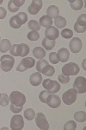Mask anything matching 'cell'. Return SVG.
<instances>
[{"instance_id": "obj_1", "label": "cell", "mask_w": 86, "mask_h": 130, "mask_svg": "<svg viewBox=\"0 0 86 130\" xmlns=\"http://www.w3.org/2000/svg\"><path fill=\"white\" fill-rule=\"evenodd\" d=\"M10 52L11 56L24 57L29 53V47L28 44H25V43L13 44L10 49Z\"/></svg>"}, {"instance_id": "obj_2", "label": "cell", "mask_w": 86, "mask_h": 130, "mask_svg": "<svg viewBox=\"0 0 86 130\" xmlns=\"http://www.w3.org/2000/svg\"><path fill=\"white\" fill-rule=\"evenodd\" d=\"M10 102L13 106L22 108L26 102V96L19 91H13L10 95Z\"/></svg>"}, {"instance_id": "obj_3", "label": "cell", "mask_w": 86, "mask_h": 130, "mask_svg": "<svg viewBox=\"0 0 86 130\" xmlns=\"http://www.w3.org/2000/svg\"><path fill=\"white\" fill-rule=\"evenodd\" d=\"M0 62H1V70L5 72H9L12 70L15 63V59L12 57V56L10 55H4L0 58Z\"/></svg>"}, {"instance_id": "obj_4", "label": "cell", "mask_w": 86, "mask_h": 130, "mask_svg": "<svg viewBox=\"0 0 86 130\" xmlns=\"http://www.w3.org/2000/svg\"><path fill=\"white\" fill-rule=\"evenodd\" d=\"M80 69L78 65L74 62H69L62 67V75L66 76H70V75H76L79 73Z\"/></svg>"}, {"instance_id": "obj_5", "label": "cell", "mask_w": 86, "mask_h": 130, "mask_svg": "<svg viewBox=\"0 0 86 130\" xmlns=\"http://www.w3.org/2000/svg\"><path fill=\"white\" fill-rule=\"evenodd\" d=\"M77 96V93L76 90L74 89H71L66 90V91L63 94L62 101L66 105H72V104H73L76 102Z\"/></svg>"}, {"instance_id": "obj_6", "label": "cell", "mask_w": 86, "mask_h": 130, "mask_svg": "<svg viewBox=\"0 0 86 130\" xmlns=\"http://www.w3.org/2000/svg\"><path fill=\"white\" fill-rule=\"evenodd\" d=\"M43 87L49 92L50 94H55L60 89V85L58 82L52 81L50 79H46L42 83Z\"/></svg>"}, {"instance_id": "obj_7", "label": "cell", "mask_w": 86, "mask_h": 130, "mask_svg": "<svg viewBox=\"0 0 86 130\" xmlns=\"http://www.w3.org/2000/svg\"><path fill=\"white\" fill-rule=\"evenodd\" d=\"M24 127L23 117L21 115H15L10 120V128L12 130H22Z\"/></svg>"}, {"instance_id": "obj_8", "label": "cell", "mask_w": 86, "mask_h": 130, "mask_svg": "<svg viewBox=\"0 0 86 130\" xmlns=\"http://www.w3.org/2000/svg\"><path fill=\"white\" fill-rule=\"evenodd\" d=\"M73 89L77 93L84 94L86 92V79L83 76H78L76 78L73 83Z\"/></svg>"}, {"instance_id": "obj_9", "label": "cell", "mask_w": 86, "mask_h": 130, "mask_svg": "<svg viewBox=\"0 0 86 130\" xmlns=\"http://www.w3.org/2000/svg\"><path fill=\"white\" fill-rule=\"evenodd\" d=\"M35 66V59L32 57H27L23 58L20 62L19 65L16 68V70L20 71V72H23V71L27 70L28 69H30Z\"/></svg>"}, {"instance_id": "obj_10", "label": "cell", "mask_w": 86, "mask_h": 130, "mask_svg": "<svg viewBox=\"0 0 86 130\" xmlns=\"http://www.w3.org/2000/svg\"><path fill=\"white\" fill-rule=\"evenodd\" d=\"M35 123L37 127L41 130H48L49 129V124L47 121L45 115L42 113H38L35 116Z\"/></svg>"}, {"instance_id": "obj_11", "label": "cell", "mask_w": 86, "mask_h": 130, "mask_svg": "<svg viewBox=\"0 0 86 130\" xmlns=\"http://www.w3.org/2000/svg\"><path fill=\"white\" fill-rule=\"evenodd\" d=\"M74 30L77 33H83L86 31V15L82 14L78 17L76 24L74 25Z\"/></svg>"}, {"instance_id": "obj_12", "label": "cell", "mask_w": 86, "mask_h": 130, "mask_svg": "<svg viewBox=\"0 0 86 130\" xmlns=\"http://www.w3.org/2000/svg\"><path fill=\"white\" fill-rule=\"evenodd\" d=\"M46 103H47L48 107H50V108H57L60 106V104H61V100H60V98L59 97L58 95H53V94H50V95H48Z\"/></svg>"}, {"instance_id": "obj_13", "label": "cell", "mask_w": 86, "mask_h": 130, "mask_svg": "<svg viewBox=\"0 0 86 130\" xmlns=\"http://www.w3.org/2000/svg\"><path fill=\"white\" fill-rule=\"evenodd\" d=\"M42 7L41 0H33L28 7V12L31 15H36Z\"/></svg>"}, {"instance_id": "obj_14", "label": "cell", "mask_w": 86, "mask_h": 130, "mask_svg": "<svg viewBox=\"0 0 86 130\" xmlns=\"http://www.w3.org/2000/svg\"><path fill=\"white\" fill-rule=\"evenodd\" d=\"M70 46L71 51H72L73 53H78L82 49V41L78 37H74L72 39V41L69 43Z\"/></svg>"}, {"instance_id": "obj_15", "label": "cell", "mask_w": 86, "mask_h": 130, "mask_svg": "<svg viewBox=\"0 0 86 130\" xmlns=\"http://www.w3.org/2000/svg\"><path fill=\"white\" fill-rule=\"evenodd\" d=\"M24 3V0H10L8 4V10L10 12H16Z\"/></svg>"}, {"instance_id": "obj_16", "label": "cell", "mask_w": 86, "mask_h": 130, "mask_svg": "<svg viewBox=\"0 0 86 130\" xmlns=\"http://www.w3.org/2000/svg\"><path fill=\"white\" fill-rule=\"evenodd\" d=\"M45 35H46V37L48 39L56 40V39L59 37L60 32H59L57 28H55V27H53V26H51L45 30Z\"/></svg>"}, {"instance_id": "obj_17", "label": "cell", "mask_w": 86, "mask_h": 130, "mask_svg": "<svg viewBox=\"0 0 86 130\" xmlns=\"http://www.w3.org/2000/svg\"><path fill=\"white\" fill-rule=\"evenodd\" d=\"M42 81V77L40 72H35L33 73L29 77V83H31L33 86H38L41 83Z\"/></svg>"}, {"instance_id": "obj_18", "label": "cell", "mask_w": 86, "mask_h": 130, "mask_svg": "<svg viewBox=\"0 0 86 130\" xmlns=\"http://www.w3.org/2000/svg\"><path fill=\"white\" fill-rule=\"evenodd\" d=\"M58 58L60 62H66L68 61L69 57H70V53H69V50L65 49V48H62L58 51Z\"/></svg>"}, {"instance_id": "obj_19", "label": "cell", "mask_w": 86, "mask_h": 130, "mask_svg": "<svg viewBox=\"0 0 86 130\" xmlns=\"http://www.w3.org/2000/svg\"><path fill=\"white\" fill-rule=\"evenodd\" d=\"M53 18H50L49 16H43L41 18V19H40V25H41V26L45 27V28H49V27L52 26V24H53Z\"/></svg>"}, {"instance_id": "obj_20", "label": "cell", "mask_w": 86, "mask_h": 130, "mask_svg": "<svg viewBox=\"0 0 86 130\" xmlns=\"http://www.w3.org/2000/svg\"><path fill=\"white\" fill-rule=\"evenodd\" d=\"M22 24H22V20L20 19V18L18 17V15L12 17V18L10 19V27H12V28H14V29H19Z\"/></svg>"}, {"instance_id": "obj_21", "label": "cell", "mask_w": 86, "mask_h": 130, "mask_svg": "<svg viewBox=\"0 0 86 130\" xmlns=\"http://www.w3.org/2000/svg\"><path fill=\"white\" fill-rule=\"evenodd\" d=\"M47 16H49L50 18H57L59 16V14H60V10L58 9L57 6L51 5L47 9Z\"/></svg>"}, {"instance_id": "obj_22", "label": "cell", "mask_w": 86, "mask_h": 130, "mask_svg": "<svg viewBox=\"0 0 86 130\" xmlns=\"http://www.w3.org/2000/svg\"><path fill=\"white\" fill-rule=\"evenodd\" d=\"M33 55L35 56V58L43 59L46 56V50L41 47H36L33 50Z\"/></svg>"}, {"instance_id": "obj_23", "label": "cell", "mask_w": 86, "mask_h": 130, "mask_svg": "<svg viewBox=\"0 0 86 130\" xmlns=\"http://www.w3.org/2000/svg\"><path fill=\"white\" fill-rule=\"evenodd\" d=\"M55 40H51V39H48L47 37L43 39L42 41V46L47 50H51L55 47Z\"/></svg>"}, {"instance_id": "obj_24", "label": "cell", "mask_w": 86, "mask_h": 130, "mask_svg": "<svg viewBox=\"0 0 86 130\" xmlns=\"http://www.w3.org/2000/svg\"><path fill=\"white\" fill-rule=\"evenodd\" d=\"M70 5L72 10H79L83 8V0H70Z\"/></svg>"}, {"instance_id": "obj_25", "label": "cell", "mask_w": 86, "mask_h": 130, "mask_svg": "<svg viewBox=\"0 0 86 130\" xmlns=\"http://www.w3.org/2000/svg\"><path fill=\"white\" fill-rule=\"evenodd\" d=\"M10 48H11V43L9 40L7 39H3L1 42H0V52H5L8 51Z\"/></svg>"}, {"instance_id": "obj_26", "label": "cell", "mask_w": 86, "mask_h": 130, "mask_svg": "<svg viewBox=\"0 0 86 130\" xmlns=\"http://www.w3.org/2000/svg\"><path fill=\"white\" fill-rule=\"evenodd\" d=\"M54 22H55V25L57 26V28H60V29H63L66 25V18L60 16H58L57 18H55V21H54Z\"/></svg>"}, {"instance_id": "obj_27", "label": "cell", "mask_w": 86, "mask_h": 130, "mask_svg": "<svg viewBox=\"0 0 86 130\" xmlns=\"http://www.w3.org/2000/svg\"><path fill=\"white\" fill-rule=\"evenodd\" d=\"M41 73H42L43 75H47V76H53L54 75V73H55V70H54V68L53 66L48 64L47 66H46L45 68L43 69Z\"/></svg>"}, {"instance_id": "obj_28", "label": "cell", "mask_w": 86, "mask_h": 130, "mask_svg": "<svg viewBox=\"0 0 86 130\" xmlns=\"http://www.w3.org/2000/svg\"><path fill=\"white\" fill-rule=\"evenodd\" d=\"M74 118L77 121L79 122H84L86 120V114L84 111H78L74 114Z\"/></svg>"}, {"instance_id": "obj_29", "label": "cell", "mask_w": 86, "mask_h": 130, "mask_svg": "<svg viewBox=\"0 0 86 130\" xmlns=\"http://www.w3.org/2000/svg\"><path fill=\"white\" fill-rule=\"evenodd\" d=\"M28 28L30 29L31 30H34V31H37V30H40L41 29V25L37 21L35 20H30L28 22Z\"/></svg>"}, {"instance_id": "obj_30", "label": "cell", "mask_w": 86, "mask_h": 130, "mask_svg": "<svg viewBox=\"0 0 86 130\" xmlns=\"http://www.w3.org/2000/svg\"><path fill=\"white\" fill-rule=\"evenodd\" d=\"M48 65V62L45 59H40L38 62H36V70L39 71V72L41 73V71L43 70V69L45 68L46 66Z\"/></svg>"}, {"instance_id": "obj_31", "label": "cell", "mask_w": 86, "mask_h": 130, "mask_svg": "<svg viewBox=\"0 0 86 130\" xmlns=\"http://www.w3.org/2000/svg\"><path fill=\"white\" fill-rule=\"evenodd\" d=\"M35 113L32 108H28V109L25 110L24 112V117L28 121H32L33 119H35Z\"/></svg>"}, {"instance_id": "obj_32", "label": "cell", "mask_w": 86, "mask_h": 130, "mask_svg": "<svg viewBox=\"0 0 86 130\" xmlns=\"http://www.w3.org/2000/svg\"><path fill=\"white\" fill-rule=\"evenodd\" d=\"M9 102H10V97L6 94L3 93L0 95V105L5 107L9 104Z\"/></svg>"}, {"instance_id": "obj_33", "label": "cell", "mask_w": 86, "mask_h": 130, "mask_svg": "<svg viewBox=\"0 0 86 130\" xmlns=\"http://www.w3.org/2000/svg\"><path fill=\"white\" fill-rule=\"evenodd\" d=\"M77 127V124L74 121H69L64 125V130H75Z\"/></svg>"}, {"instance_id": "obj_34", "label": "cell", "mask_w": 86, "mask_h": 130, "mask_svg": "<svg viewBox=\"0 0 86 130\" xmlns=\"http://www.w3.org/2000/svg\"><path fill=\"white\" fill-rule=\"evenodd\" d=\"M49 95H50V93L47 90H43V91H41L39 95L40 101H41V102H43V103H46V102H47V99Z\"/></svg>"}, {"instance_id": "obj_35", "label": "cell", "mask_w": 86, "mask_h": 130, "mask_svg": "<svg viewBox=\"0 0 86 130\" xmlns=\"http://www.w3.org/2000/svg\"><path fill=\"white\" fill-rule=\"evenodd\" d=\"M40 38V35L37 31H30L28 34V39L30 41H37Z\"/></svg>"}, {"instance_id": "obj_36", "label": "cell", "mask_w": 86, "mask_h": 130, "mask_svg": "<svg viewBox=\"0 0 86 130\" xmlns=\"http://www.w3.org/2000/svg\"><path fill=\"white\" fill-rule=\"evenodd\" d=\"M61 36H62L63 37H64V38L68 39V38H71V37H72L73 32H72V30H70V29H65V30H62Z\"/></svg>"}, {"instance_id": "obj_37", "label": "cell", "mask_w": 86, "mask_h": 130, "mask_svg": "<svg viewBox=\"0 0 86 130\" xmlns=\"http://www.w3.org/2000/svg\"><path fill=\"white\" fill-rule=\"evenodd\" d=\"M49 61L53 64H57L58 62H60V60H59V58H58L57 53H55V52H52V53H50V55H49Z\"/></svg>"}, {"instance_id": "obj_38", "label": "cell", "mask_w": 86, "mask_h": 130, "mask_svg": "<svg viewBox=\"0 0 86 130\" xmlns=\"http://www.w3.org/2000/svg\"><path fill=\"white\" fill-rule=\"evenodd\" d=\"M58 80L60 83H63V84H66V83H68L70 82V78H69V76H66L64 75H60L58 76Z\"/></svg>"}, {"instance_id": "obj_39", "label": "cell", "mask_w": 86, "mask_h": 130, "mask_svg": "<svg viewBox=\"0 0 86 130\" xmlns=\"http://www.w3.org/2000/svg\"><path fill=\"white\" fill-rule=\"evenodd\" d=\"M18 17H19L20 19L22 20L23 24L28 21V16H27V14L25 13V12H20V13H18Z\"/></svg>"}, {"instance_id": "obj_40", "label": "cell", "mask_w": 86, "mask_h": 130, "mask_svg": "<svg viewBox=\"0 0 86 130\" xmlns=\"http://www.w3.org/2000/svg\"><path fill=\"white\" fill-rule=\"evenodd\" d=\"M22 108H17V107H15V106L12 105V104L10 105V110H11L14 114H18V113H20L21 111H22Z\"/></svg>"}, {"instance_id": "obj_41", "label": "cell", "mask_w": 86, "mask_h": 130, "mask_svg": "<svg viewBox=\"0 0 86 130\" xmlns=\"http://www.w3.org/2000/svg\"><path fill=\"white\" fill-rule=\"evenodd\" d=\"M6 15H7L6 10L3 7H0V19H4L6 17Z\"/></svg>"}, {"instance_id": "obj_42", "label": "cell", "mask_w": 86, "mask_h": 130, "mask_svg": "<svg viewBox=\"0 0 86 130\" xmlns=\"http://www.w3.org/2000/svg\"><path fill=\"white\" fill-rule=\"evenodd\" d=\"M3 3V0H0V4H2Z\"/></svg>"}, {"instance_id": "obj_43", "label": "cell", "mask_w": 86, "mask_h": 130, "mask_svg": "<svg viewBox=\"0 0 86 130\" xmlns=\"http://www.w3.org/2000/svg\"><path fill=\"white\" fill-rule=\"evenodd\" d=\"M0 95H1V94H0Z\"/></svg>"}]
</instances>
